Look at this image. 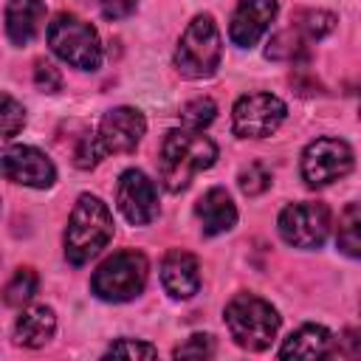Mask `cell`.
<instances>
[{
  "mask_svg": "<svg viewBox=\"0 0 361 361\" xmlns=\"http://www.w3.org/2000/svg\"><path fill=\"white\" fill-rule=\"evenodd\" d=\"M217 161V144L203 130L180 127L164 135L158 152V175L169 192H183L192 178Z\"/></svg>",
  "mask_w": 361,
  "mask_h": 361,
  "instance_id": "obj_1",
  "label": "cell"
},
{
  "mask_svg": "<svg viewBox=\"0 0 361 361\" xmlns=\"http://www.w3.org/2000/svg\"><path fill=\"white\" fill-rule=\"evenodd\" d=\"M113 240V214L96 195H79L65 228V259L71 265H87Z\"/></svg>",
  "mask_w": 361,
  "mask_h": 361,
  "instance_id": "obj_2",
  "label": "cell"
},
{
  "mask_svg": "<svg viewBox=\"0 0 361 361\" xmlns=\"http://www.w3.org/2000/svg\"><path fill=\"white\" fill-rule=\"evenodd\" d=\"M226 327L237 347L248 353H262L271 347L279 330V313L271 302L257 293H237L226 305Z\"/></svg>",
  "mask_w": 361,
  "mask_h": 361,
  "instance_id": "obj_3",
  "label": "cell"
},
{
  "mask_svg": "<svg viewBox=\"0 0 361 361\" xmlns=\"http://www.w3.org/2000/svg\"><path fill=\"white\" fill-rule=\"evenodd\" d=\"M220 56H223V39L214 17L197 14L180 34L172 62L183 79H209L220 68Z\"/></svg>",
  "mask_w": 361,
  "mask_h": 361,
  "instance_id": "obj_4",
  "label": "cell"
},
{
  "mask_svg": "<svg viewBox=\"0 0 361 361\" xmlns=\"http://www.w3.org/2000/svg\"><path fill=\"white\" fill-rule=\"evenodd\" d=\"M149 276V262L141 251H116L90 276V290L102 302H130L141 296Z\"/></svg>",
  "mask_w": 361,
  "mask_h": 361,
  "instance_id": "obj_5",
  "label": "cell"
},
{
  "mask_svg": "<svg viewBox=\"0 0 361 361\" xmlns=\"http://www.w3.org/2000/svg\"><path fill=\"white\" fill-rule=\"evenodd\" d=\"M48 45L51 51L79 71H96L102 65V42L99 31L76 14H56L48 25Z\"/></svg>",
  "mask_w": 361,
  "mask_h": 361,
  "instance_id": "obj_6",
  "label": "cell"
},
{
  "mask_svg": "<svg viewBox=\"0 0 361 361\" xmlns=\"http://www.w3.org/2000/svg\"><path fill=\"white\" fill-rule=\"evenodd\" d=\"M279 234L288 245L293 248H322L327 234H330V209L319 200H302V203H290L279 212Z\"/></svg>",
  "mask_w": 361,
  "mask_h": 361,
  "instance_id": "obj_7",
  "label": "cell"
},
{
  "mask_svg": "<svg viewBox=\"0 0 361 361\" xmlns=\"http://www.w3.org/2000/svg\"><path fill=\"white\" fill-rule=\"evenodd\" d=\"M350 169H353V149L341 138L322 135L310 141L302 152V178L313 189L330 186L333 180L344 178Z\"/></svg>",
  "mask_w": 361,
  "mask_h": 361,
  "instance_id": "obj_8",
  "label": "cell"
},
{
  "mask_svg": "<svg viewBox=\"0 0 361 361\" xmlns=\"http://www.w3.org/2000/svg\"><path fill=\"white\" fill-rule=\"evenodd\" d=\"M288 107L274 93H245L234 102L231 127L240 138H265L279 130Z\"/></svg>",
  "mask_w": 361,
  "mask_h": 361,
  "instance_id": "obj_9",
  "label": "cell"
},
{
  "mask_svg": "<svg viewBox=\"0 0 361 361\" xmlns=\"http://www.w3.org/2000/svg\"><path fill=\"white\" fill-rule=\"evenodd\" d=\"M118 212L133 226H147L158 217V192L155 183L141 169H124L116 186Z\"/></svg>",
  "mask_w": 361,
  "mask_h": 361,
  "instance_id": "obj_10",
  "label": "cell"
},
{
  "mask_svg": "<svg viewBox=\"0 0 361 361\" xmlns=\"http://www.w3.org/2000/svg\"><path fill=\"white\" fill-rule=\"evenodd\" d=\"M3 175L20 186L48 189L56 180V166L42 149L28 144H14L3 152Z\"/></svg>",
  "mask_w": 361,
  "mask_h": 361,
  "instance_id": "obj_11",
  "label": "cell"
},
{
  "mask_svg": "<svg viewBox=\"0 0 361 361\" xmlns=\"http://www.w3.org/2000/svg\"><path fill=\"white\" fill-rule=\"evenodd\" d=\"M147 133V118L141 116V110L135 107H113L102 116L99 121V141H102V149L104 155H121V152H133L138 147V141L144 138Z\"/></svg>",
  "mask_w": 361,
  "mask_h": 361,
  "instance_id": "obj_12",
  "label": "cell"
},
{
  "mask_svg": "<svg viewBox=\"0 0 361 361\" xmlns=\"http://www.w3.org/2000/svg\"><path fill=\"white\" fill-rule=\"evenodd\" d=\"M276 17V0H240L231 14L228 37L240 48H254Z\"/></svg>",
  "mask_w": 361,
  "mask_h": 361,
  "instance_id": "obj_13",
  "label": "cell"
},
{
  "mask_svg": "<svg viewBox=\"0 0 361 361\" xmlns=\"http://www.w3.org/2000/svg\"><path fill=\"white\" fill-rule=\"evenodd\" d=\"M161 285L172 299H192L200 290V265L189 251L172 248L161 262Z\"/></svg>",
  "mask_w": 361,
  "mask_h": 361,
  "instance_id": "obj_14",
  "label": "cell"
},
{
  "mask_svg": "<svg viewBox=\"0 0 361 361\" xmlns=\"http://www.w3.org/2000/svg\"><path fill=\"white\" fill-rule=\"evenodd\" d=\"M195 214H197L200 228H203L206 237L226 234L237 223V206H234L231 195L223 186H212L209 192H203L200 200L195 203Z\"/></svg>",
  "mask_w": 361,
  "mask_h": 361,
  "instance_id": "obj_15",
  "label": "cell"
},
{
  "mask_svg": "<svg viewBox=\"0 0 361 361\" xmlns=\"http://www.w3.org/2000/svg\"><path fill=\"white\" fill-rule=\"evenodd\" d=\"M333 353H336V338L322 324H302L279 347V358H327Z\"/></svg>",
  "mask_w": 361,
  "mask_h": 361,
  "instance_id": "obj_16",
  "label": "cell"
},
{
  "mask_svg": "<svg viewBox=\"0 0 361 361\" xmlns=\"http://www.w3.org/2000/svg\"><path fill=\"white\" fill-rule=\"evenodd\" d=\"M45 20V3L42 0H8L6 3V37L11 45H28L39 23Z\"/></svg>",
  "mask_w": 361,
  "mask_h": 361,
  "instance_id": "obj_17",
  "label": "cell"
},
{
  "mask_svg": "<svg viewBox=\"0 0 361 361\" xmlns=\"http://www.w3.org/2000/svg\"><path fill=\"white\" fill-rule=\"evenodd\" d=\"M54 330H56V313L54 307L48 305H31L20 313L17 324H14V336H17V344L23 347H45L51 338H54Z\"/></svg>",
  "mask_w": 361,
  "mask_h": 361,
  "instance_id": "obj_18",
  "label": "cell"
},
{
  "mask_svg": "<svg viewBox=\"0 0 361 361\" xmlns=\"http://www.w3.org/2000/svg\"><path fill=\"white\" fill-rule=\"evenodd\" d=\"M336 245L341 254L361 259V203H350L336 223Z\"/></svg>",
  "mask_w": 361,
  "mask_h": 361,
  "instance_id": "obj_19",
  "label": "cell"
},
{
  "mask_svg": "<svg viewBox=\"0 0 361 361\" xmlns=\"http://www.w3.org/2000/svg\"><path fill=\"white\" fill-rule=\"evenodd\" d=\"M265 56L268 59H279V62H299L307 56V39L290 25L279 34H274L268 39V48H265Z\"/></svg>",
  "mask_w": 361,
  "mask_h": 361,
  "instance_id": "obj_20",
  "label": "cell"
},
{
  "mask_svg": "<svg viewBox=\"0 0 361 361\" xmlns=\"http://www.w3.org/2000/svg\"><path fill=\"white\" fill-rule=\"evenodd\" d=\"M293 28L307 39V42H316V39H324L333 28H336V14L324 11V8H302L296 11L293 17Z\"/></svg>",
  "mask_w": 361,
  "mask_h": 361,
  "instance_id": "obj_21",
  "label": "cell"
},
{
  "mask_svg": "<svg viewBox=\"0 0 361 361\" xmlns=\"http://www.w3.org/2000/svg\"><path fill=\"white\" fill-rule=\"evenodd\" d=\"M37 285H39V279H37L34 268H17L14 276L6 282V290H3L6 305H11V307L28 305L34 299V293H37Z\"/></svg>",
  "mask_w": 361,
  "mask_h": 361,
  "instance_id": "obj_22",
  "label": "cell"
},
{
  "mask_svg": "<svg viewBox=\"0 0 361 361\" xmlns=\"http://www.w3.org/2000/svg\"><path fill=\"white\" fill-rule=\"evenodd\" d=\"M217 118V104L209 96H197L180 107V124L192 130H206Z\"/></svg>",
  "mask_w": 361,
  "mask_h": 361,
  "instance_id": "obj_23",
  "label": "cell"
},
{
  "mask_svg": "<svg viewBox=\"0 0 361 361\" xmlns=\"http://www.w3.org/2000/svg\"><path fill=\"white\" fill-rule=\"evenodd\" d=\"M237 183H240L243 195L257 197V195H262V192L271 186V172H268V166H265V164H257V161H254V164H248V166H243V169H240Z\"/></svg>",
  "mask_w": 361,
  "mask_h": 361,
  "instance_id": "obj_24",
  "label": "cell"
},
{
  "mask_svg": "<svg viewBox=\"0 0 361 361\" xmlns=\"http://www.w3.org/2000/svg\"><path fill=\"white\" fill-rule=\"evenodd\" d=\"M0 124H3V138H6V141L14 138V135L23 130V124H25V110H23V104H20L14 96H8V93H3V99H0Z\"/></svg>",
  "mask_w": 361,
  "mask_h": 361,
  "instance_id": "obj_25",
  "label": "cell"
},
{
  "mask_svg": "<svg viewBox=\"0 0 361 361\" xmlns=\"http://www.w3.org/2000/svg\"><path fill=\"white\" fill-rule=\"evenodd\" d=\"M172 355L175 358H197V361L200 358H212L214 355V338L209 333H195L183 344H178L172 350Z\"/></svg>",
  "mask_w": 361,
  "mask_h": 361,
  "instance_id": "obj_26",
  "label": "cell"
},
{
  "mask_svg": "<svg viewBox=\"0 0 361 361\" xmlns=\"http://www.w3.org/2000/svg\"><path fill=\"white\" fill-rule=\"evenodd\" d=\"M102 158H104V149H102L99 135H82L76 149H73V164L79 169H93Z\"/></svg>",
  "mask_w": 361,
  "mask_h": 361,
  "instance_id": "obj_27",
  "label": "cell"
},
{
  "mask_svg": "<svg viewBox=\"0 0 361 361\" xmlns=\"http://www.w3.org/2000/svg\"><path fill=\"white\" fill-rule=\"evenodd\" d=\"M104 355L107 358L110 355H118V358H155L158 350L152 344H147V341H138V338H118V341H113L107 347Z\"/></svg>",
  "mask_w": 361,
  "mask_h": 361,
  "instance_id": "obj_28",
  "label": "cell"
},
{
  "mask_svg": "<svg viewBox=\"0 0 361 361\" xmlns=\"http://www.w3.org/2000/svg\"><path fill=\"white\" fill-rule=\"evenodd\" d=\"M34 82H37V87H39L42 93H56V90L62 87V73H59V68H56L54 62L39 59V62L34 65Z\"/></svg>",
  "mask_w": 361,
  "mask_h": 361,
  "instance_id": "obj_29",
  "label": "cell"
},
{
  "mask_svg": "<svg viewBox=\"0 0 361 361\" xmlns=\"http://www.w3.org/2000/svg\"><path fill=\"white\" fill-rule=\"evenodd\" d=\"M99 6H102V14L107 20H124L135 11L138 0H99Z\"/></svg>",
  "mask_w": 361,
  "mask_h": 361,
  "instance_id": "obj_30",
  "label": "cell"
}]
</instances>
